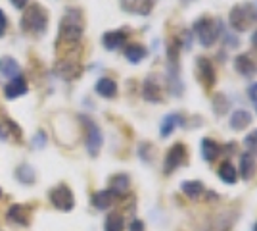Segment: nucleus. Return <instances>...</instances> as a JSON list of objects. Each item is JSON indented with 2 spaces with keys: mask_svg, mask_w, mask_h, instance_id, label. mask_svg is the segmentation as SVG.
Returning a JSON list of instances; mask_svg holds the SVG:
<instances>
[{
  "mask_svg": "<svg viewBox=\"0 0 257 231\" xmlns=\"http://www.w3.org/2000/svg\"><path fill=\"white\" fill-rule=\"evenodd\" d=\"M85 31V16L79 8H67L60 20L58 29V43L56 46H62L60 56H75L79 52V43Z\"/></svg>",
  "mask_w": 257,
  "mask_h": 231,
  "instance_id": "f257e3e1",
  "label": "nucleus"
},
{
  "mask_svg": "<svg viewBox=\"0 0 257 231\" xmlns=\"http://www.w3.org/2000/svg\"><path fill=\"white\" fill-rule=\"evenodd\" d=\"M22 31L31 37H43L48 29V14L39 2H31L22 16Z\"/></svg>",
  "mask_w": 257,
  "mask_h": 231,
  "instance_id": "f03ea898",
  "label": "nucleus"
},
{
  "mask_svg": "<svg viewBox=\"0 0 257 231\" xmlns=\"http://www.w3.org/2000/svg\"><path fill=\"white\" fill-rule=\"evenodd\" d=\"M228 22H230V27L234 31L244 33L251 25L257 23V6L251 4V2L236 4L234 8L230 10V14H228Z\"/></svg>",
  "mask_w": 257,
  "mask_h": 231,
  "instance_id": "7ed1b4c3",
  "label": "nucleus"
},
{
  "mask_svg": "<svg viewBox=\"0 0 257 231\" xmlns=\"http://www.w3.org/2000/svg\"><path fill=\"white\" fill-rule=\"evenodd\" d=\"M194 33L200 39L202 46L209 48V46H213L217 43L219 35L223 33V25H221L219 20H215L211 16H204L200 20H196V23H194Z\"/></svg>",
  "mask_w": 257,
  "mask_h": 231,
  "instance_id": "20e7f679",
  "label": "nucleus"
},
{
  "mask_svg": "<svg viewBox=\"0 0 257 231\" xmlns=\"http://www.w3.org/2000/svg\"><path fill=\"white\" fill-rule=\"evenodd\" d=\"M48 198H50V202L54 204V208L62 210V212H69V210H73V206H75V197H73L71 189L67 187L65 183H60V185L50 189Z\"/></svg>",
  "mask_w": 257,
  "mask_h": 231,
  "instance_id": "39448f33",
  "label": "nucleus"
},
{
  "mask_svg": "<svg viewBox=\"0 0 257 231\" xmlns=\"http://www.w3.org/2000/svg\"><path fill=\"white\" fill-rule=\"evenodd\" d=\"M81 121L86 125V141H85L86 152L90 154V156H98L102 144H104L102 131H100V127H98L96 123L90 120V118H86V116H81Z\"/></svg>",
  "mask_w": 257,
  "mask_h": 231,
  "instance_id": "423d86ee",
  "label": "nucleus"
},
{
  "mask_svg": "<svg viewBox=\"0 0 257 231\" xmlns=\"http://www.w3.org/2000/svg\"><path fill=\"white\" fill-rule=\"evenodd\" d=\"M186 158H188V152H186V146L182 143H177L173 144L171 148H169V152L165 156V164H163V172L169 176L173 174L177 168H181L184 162H186Z\"/></svg>",
  "mask_w": 257,
  "mask_h": 231,
  "instance_id": "0eeeda50",
  "label": "nucleus"
},
{
  "mask_svg": "<svg viewBox=\"0 0 257 231\" xmlns=\"http://www.w3.org/2000/svg\"><path fill=\"white\" fill-rule=\"evenodd\" d=\"M81 71V66H79V56H62L56 64V73L65 79V81H71L75 79Z\"/></svg>",
  "mask_w": 257,
  "mask_h": 231,
  "instance_id": "6e6552de",
  "label": "nucleus"
},
{
  "mask_svg": "<svg viewBox=\"0 0 257 231\" xmlns=\"http://www.w3.org/2000/svg\"><path fill=\"white\" fill-rule=\"evenodd\" d=\"M196 75L200 79V83L204 85L205 89H211L217 81V73H215V67L211 64V60H207L204 56H200L196 60Z\"/></svg>",
  "mask_w": 257,
  "mask_h": 231,
  "instance_id": "1a4fd4ad",
  "label": "nucleus"
},
{
  "mask_svg": "<svg viewBox=\"0 0 257 231\" xmlns=\"http://www.w3.org/2000/svg\"><path fill=\"white\" fill-rule=\"evenodd\" d=\"M23 131L22 127L10 118H2L0 120V141L6 143H22Z\"/></svg>",
  "mask_w": 257,
  "mask_h": 231,
  "instance_id": "9d476101",
  "label": "nucleus"
},
{
  "mask_svg": "<svg viewBox=\"0 0 257 231\" xmlns=\"http://www.w3.org/2000/svg\"><path fill=\"white\" fill-rule=\"evenodd\" d=\"M142 97L148 100V102H161L163 97H161V85H160V79L156 73H152L144 79L142 83Z\"/></svg>",
  "mask_w": 257,
  "mask_h": 231,
  "instance_id": "9b49d317",
  "label": "nucleus"
},
{
  "mask_svg": "<svg viewBox=\"0 0 257 231\" xmlns=\"http://www.w3.org/2000/svg\"><path fill=\"white\" fill-rule=\"evenodd\" d=\"M27 91H29L27 81L20 75V77H16V79H10V81H8V85L4 87V97L8 100H16V99H20V97H23V95H27Z\"/></svg>",
  "mask_w": 257,
  "mask_h": 231,
  "instance_id": "f8f14e48",
  "label": "nucleus"
},
{
  "mask_svg": "<svg viewBox=\"0 0 257 231\" xmlns=\"http://www.w3.org/2000/svg\"><path fill=\"white\" fill-rule=\"evenodd\" d=\"M234 69L244 77H255L257 75V64L255 60H251V56L238 54L234 58Z\"/></svg>",
  "mask_w": 257,
  "mask_h": 231,
  "instance_id": "ddd939ff",
  "label": "nucleus"
},
{
  "mask_svg": "<svg viewBox=\"0 0 257 231\" xmlns=\"http://www.w3.org/2000/svg\"><path fill=\"white\" fill-rule=\"evenodd\" d=\"M121 6L125 12L139 14V16H148L154 8V0H121Z\"/></svg>",
  "mask_w": 257,
  "mask_h": 231,
  "instance_id": "4468645a",
  "label": "nucleus"
},
{
  "mask_svg": "<svg viewBox=\"0 0 257 231\" xmlns=\"http://www.w3.org/2000/svg\"><path fill=\"white\" fill-rule=\"evenodd\" d=\"M127 41V33L125 31H107V33L102 35V44H104V48L106 50H119L123 44Z\"/></svg>",
  "mask_w": 257,
  "mask_h": 231,
  "instance_id": "2eb2a0df",
  "label": "nucleus"
},
{
  "mask_svg": "<svg viewBox=\"0 0 257 231\" xmlns=\"http://www.w3.org/2000/svg\"><path fill=\"white\" fill-rule=\"evenodd\" d=\"M6 218H8V221L18 223V225H29L31 212H29L27 206H23V204H14V206H10V210H8Z\"/></svg>",
  "mask_w": 257,
  "mask_h": 231,
  "instance_id": "dca6fc26",
  "label": "nucleus"
},
{
  "mask_svg": "<svg viewBox=\"0 0 257 231\" xmlns=\"http://www.w3.org/2000/svg\"><path fill=\"white\" fill-rule=\"evenodd\" d=\"M94 91L100 97H104V99H115L117 97V83L111 77H102V79L96 81Z\"/></svg>",
  "mask_w": 257,
  "mask_h": 231,
  "instance_id": "f3484780",
  "label": "nucleus"
},
{
  "mask_svg": "<svg viewBox=\"0 0 257 231\" xmlns=\"http://www.w3.org/2000/svg\"><path fill=\"white\" fill-rule=\"evenodd\" d=\"M0 75L6 79H16L22 75V67L12 56H4V58H0Z\"/></svg>",
  "mask_w": 257,
  "mask_h": 231,
  "instance_id": "a211bd4d",
  "label": "nucleus"
},
{
  "mask_svg": "<svg viewBox=\"0 0 257 231\" xmlns=\"http://www.w3.org/2000/svg\"><path fill=\"white\" fill-rule=\"evenodd\" d=\"M228 123H230V127H232L234 131H242V129H246L247 125L251 123V114L247 110H236V112H232Z\"/></svg>",
  "mask_w": 257,
  "mask_h": 231,
  "instance_id": "6ab92c4d",
  "label": "nucleus"
},
{
  "mask_svg": "<svg viewBox=\"0 0 257 231\" xmlns=\"http://www.w3.org/2000/svg\"><path fill=\"white\" fill-rule=\"evenodd\" d=\"M146 56H148L146 46H142V44H139V43L128 44L127 48H125V58H127L131 64H140Z\"/></svg>",
  "mask_w": 257,
  "mask_h": 231,
  "instance_id": "aec40b11",
  "label": "nucleus"
},
{
  "mask_svg": "<svg viewBox=\"0 0 257 231\" xmlns=\"http://www.w3.org/2000/svg\"><path fill=\"white\" fill-rule=\"evenodd\" d=\"M221 150H223L221 144L215 143L213 139H204L202 141V156H204L205 162H215L219 158Z\"/></svg>",
  "mask_w": 257,
  "mask_h": 231,
  "instance_id": "412c9836",
  "label": "nucleus"
},
{
  "mask_svg": "<svg viewBox=\"0 0 257 231\" xmlns=\"http://www.w3.org/2000/svg\"><path fill=\"white\" fill-rule=\"evenodd\" d=\"M181 189H182V193L188 198H192V200L200 198L205 193V187L202 181H184L181 185Z\"/></svg>",
  "mask_w": 257,
  "mask_h": 231,
  "instance_id": "4be33fe9",
  "label": "nucleus"
},
{
  "mask_svg": "<svg viewBox=\"0 0 257 231\" xmlns=\"http://www.w3.org/2000/svg\"><path fill=\"white\" fill-rule=\"evenodd\" d=\"M109 191L113 193V197H115V195L123 197V195L128 191V177L125 176V174L113 176L111 177V181H109Z\"/></svg>",
  "mask_w": 257,
  "mask_h": 231,
  "instance_id": "5701e85b",
  "label": "nucleus"
},
{
  "mask_svg": "<svg viewBox=\"0 0 257 231\" xmlns=\"http://www.w3.org/2000/svg\"><path fill=\"white\" fill-rule=\"evenodd\" d=\"M219 177H221V181H225V183H228V185H232V183H236V179H238V174H236V168L228 160H225L223 164L219 166Z\"/></svg>",
  "mask_w": 257,
  "mask_h": 231,
  "instance_id": "b1692460",
  "label": "nucleus"
},
{
  "mask_svg": "<svg viewBox=\"0 0 257 231\" xmlns=\"http://www.w3.org/2000/svg\"><path fill=\"white\" fill-rule=\"evenodd\" d=\"M92 204L98 210H106L113 204V193L111 191H98L92 195Z\"/></svg>",
  "mask_w": 257,
  "mask_h": 231,
  "instance_id": "393cba45",
  "label": "nucleus"
},
{
  "mask_svg": "<svg viewBox=\"0 0 257 231\" xmlns=\"http://www.w3.org/2000/svg\"><path fill=\"white\" fill-rule=\"evenodd\" d=\"M179 123H181V116H179V114H167V116L163 118V121H161V127H160L161 137H169Z\"/></svg>",
  "mask_w": 257,
  "mask_h": 231,
  "instance_id": "a878e982",
  "label": "nucleus"
},
{
  "mask_svg": "<svg viewBox=\"0 0 257 231\" xmlns=\"http://www.w3.org/2000/svg\"><path fill=\"white\" fill-rule=\"evenodd\" d=\"M125 229V220L119 212H111L107 214L106 223H104V231H123Z\"/></svg>",
  "mask_w": 257,
  "mask_h": 231,
  "instance_id": "bb28decb",
  "label": "nucleus"
},
{
  "mask_svg": "<svg viewBox=\"0 0 257 231\" xmlns=\"http://www.w3.org/2000/svg\"><path fill=\"white\" fill-rule=\"evenodd\" d=\"M253 172H255L253 158H251V154L249 152H244L242 156H240V174H242L244 179H251Z\"/></svg>",
  "mask_w": 257,
  "mask_h": 231,
  "instance_id": "cd10ccee",
  "label": "nucleus"
},
{
  "mask_svg": "<svg viewBox=\"0 0 257 231\" xmlns=\"http://www.w3.org/2000/svg\"><path fill=\"white\" fill-rule=\"evenodd\" d=\"M16 177H18V181L23 183V185H31V183H35V170H33L29 164L18 166V170H16Z\"/></svg>",
  "mask_w": 257,
  "mask_h": 231,
  "instance_id": "c85d7f7f",
  "label": "nucleus"
},
{
  "mask_svg": "<svg viewBox=\"0 0 257 231\" xmlns=\"http://www.w3.org/2000/svg\"><path fill=\"white\" fill-rule=\"evenodd\" d=\"M213 110L217 116H223V114L228 112V100H226L223 93H217L213 97Z\"/></svg>",
  "mask_w": 257,
  "mask_h": 231,
  "instance_id": "c756f323",
  "label": "nucleus"
},
{
  "mask_svg": "<svg viewBox=\"0 0 257 231\" xmlns=\"http://www.w3.org/2000/svg\"><path fill=\"white\" fill-rule=\"evenodd\" d=\"M31 146L35 148V150H41V148H44V146H46V131L39 129V131L35 133V135L31 137Z\"/></svg>",
  "mask_w": 257,
  "mask_h": 231,
  "instance_id": "7c9ffc66",
  "label": "nucleus"
},
{
  "mask_svg": "<svg viewBox=\"0 0 257 231\" xmlns=\"http://www.w3.org/2000/svg\"><path fill=\"white\" fill-rule=\"evenodd\" d=\"M244 144H246L247 150H251V152H257V129H255V131H251L246 137V139H244Z\"/></svg>",
  "mask_w": 257,
  "mask_h": 231,
  "instance_id": "2f4dec72",
  "label": "nucleus"
},
{
  "mask_svg": "<svg viewBox=\"0 0 257 231\" xmlns=\"http://www.w3.org/2000/svg\"><path fill=\"white\" fill-rule=\"evenodd\" d=\"M6 29H8V18H6V14L0 10V37L6 33Z\"/></svg>",
  "mask_w": 257,
  "mask_h": 231,
  "instance_id": "473e14b6",
  "label": "nucleus"
},
{
  "mask_svg": "<svg viewBox=\"0 0 257 231\" xmlns=\"http://www.w3.org/2000/svg\"><path fill=\"white\" fill-rule=\"evenodd\" d=\"M247 97H249V99L257 104V81H255V83H251V85L247 87Z\"/></svg>",
  "mask_w": 257,
  "mask_h": 231,
  "instance_id": "72a5a7b5",
  "label": "nucleus"
},
{
  "mask_svg": "<svg viewBox=\"0 0 257 231\" xmlns=\"http://www.w3.org/2000/svg\"><path fill=\"white\" fill-rule=\"evenodd\" d=\"M12 6L14 8H18V10H25L27 6H29V0H10Z\"/></svg>",
  "mask_w": 257,
  "mask_h": 231,
  "instance_id": "f704fd0d",
  "label": "nucleus"
},
{
  "mask_svg": "<svg viewBox=\"0 0 257 231\" xmlns=\"http://www.w3.org/2000/svg\"><path fill=\"white\" fill-rule=\"evenodd\" d=\"M128 231H144V221H140V220L131 221V225H128Z\"/></svg>",
  "mask_w": 257,
  "mask_h": 231,
  "instance_id": "c9c22d12",
  "label": "nucleus"
},
{
  "mask_svg": "<svg viewBox=\"0 0 257 231\" xmlns=\"http://www.w3.org/2000/svg\"><path fill=\"white\" fill-rule=\"evenodd\" d=\"M251 46H253V48H257V29L253 31V35H251Z\"/></svg>",
  "mask_w": 257,
  "mask_h": 231,
  "instance_id": "e433bc0d",
  "label": "nucleus"
},
{
  "mask_svg": "<svg viewBox=\"0 0 257 231\" xmlns=\"http://www.w3.org/2000/svg\"><path fill=\"white\" fill-rule=\"evenodd\" d=\"M0 198H2V189H0Z\"/></svg>",
  "mask_w": 257,
  "mask_h": 231,
  "instance_id": "4c0bfd02",
  "label": "nucleus"
},
{
  "mask_svg": "<svg viewBox=\"0 0 257 231\" xmlns=\"http://www.w3.org/2000/svg\"><path fill=\"white\" fill-rule=\"evenodd\" d=\"M253 231H257V223H255V229H253Z\"/></svg>",
  "mask_w": 257,
  "mask_h": 231,
  "instance_id": "58836bf2",
  "label": "nucleus"
}]
</instances>
